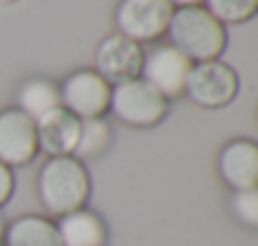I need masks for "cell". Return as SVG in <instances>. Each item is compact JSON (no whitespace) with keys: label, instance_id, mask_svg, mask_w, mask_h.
<instances>
[{"label":"cell","instance_id":"obj_9","mask_svg":"<svg viewBox=\"0 0 258 246\" xmlns=\"http://www.w3.org/2000/svg\"><path fill=\"white\" fill-rule=\"evenodd\" d=\"M38 154V133L35 121H30L23 111L8 108L0 111V164L8 168L30 164Z\"/></svg>","mask_w":258,"mask_h":246},{"label":"cell","instance_id":"obj_18","mask_svg":"<svg viewBox=\"0 0 258 246\" xmlns=\"http://www.w3.org/2000/svg\"><path fill=\"white\" fill-rule=\"evenodd\" d=\"M15 191V176H13V168H8L5 164H0V206H5L10 201Z\"/></svg>","mask_w":258,"mask_h":246},{"label":"cell","instance_id":"obj_17","mask_svg":"<svg viewBox=\"0 0 258 246\" xmlns=\"http://www.w3.org/2000/svg\"><path fill=\"white\" fill-rule=\"evenodd\" d=\"M231 211H233V216L243 226L258 229V188L233 191V196H231Z\"/></svg>","mask_w":258,"mask_h":246},{"label":"cell","instance_id":"obj_3","mask_svg":"<svg viewBox=\"0 0 258 246\" xmlns=\"http://www.w3.org/2000/svg\"><path fill=\"white\" fill-rule=\"evenodd\" d=\"M110 111L125 126L151 128L166 118L168 101L143 78H136L110 88Z\"/></svg>","mask_w":258,"mask_h":246},{"label":"cell","instance_id":"obj_14","mask_svg":"<svg viewBox=\"0 0 258 246\" xmlns=\"http://www.w3.org/2000/svg\"><path fill=\"white\" fill-rule=\"evenodd\" d=\"M60 106V90L58 85L45 78L28 81L18 93V111H23L30 121H40L45 113L55 111Z\"/></svg>","mask_w":258,"mask_h":246},{"label":"cell","instance_id":"obj_10","mask_svg":"<svg viewBox=\"0 0 258 246\" xmlns=\"http://www.w3.org/2000/svg\"><path fill=\"white\" fill-rule=\"evenodd\" d=\"M218 173L233 191L258 188V143L251 138H233L218 154Z\"/></svg>","mask_w":258,"mask_h":246},{"label":"cell","instance_id":"obj_11","mask_svg":"<svg viewBox=\"0 0 258 246\" xmlns=\"http://www.w3.org/2000/svg\"><path fill=\"white\" fill-rule=\"evenodd\" d=\"M35 133H38V151L48 154L50 159L73 156L81 136V121L71 111L58 106L55 111L35 121Z\"/></svg>","mask_w":258,"mask_h":246},{"label":"cell","instance_id":"obj_4","mask_svg":"<svg viewBox=\"0 0 258 246\" xmlns=\"http://www.w3.org/2000/svg\"><path fill=\"white\" fill-rule=\"evenodd\" d=\"M173 8L168 0H120L115 8V28L133 43H151L166 35Z\"/></svg>","mask_w":258,"mask_h":246},{"label":"cell","instance_id":"obj_19","mask_svg":"<svg viewBox=\"0 0 258 246\" xmlns=\"http://www.w3.org/2000/svg\"><path fill=\"white\" fill-rule=\"evenodd\" d=\"M173 8H196V5H203L206 0H168Z\"/></svg>","mask_w":258,"mask_h":246},{"label":"cell","instance_id":"obj_12","mask_svg":"<svg viewBox=\"0 0 258 246\" xmlns=\"http://www.w3.org/2000/svg\"><path fill=\"white\" fill-rule=\"evenodd\" d=\"M55 226H58L63 246H105V239H108L103 219L88 209H78L73 214L60 216Z\"/></svg>","mask_w":258,"mask_h":246},{"label":"cell","instance_id":"obj_6","mask_svg":"<svg viewBox=\"0 0 258 246\" xmlns=\"http://www.w3.org/2000/svg\"><path fill=\"white\" fill-rule=\"evenodd\" d=\"M58 90L60 106L71 111L78 121L103 118L110 111V85L90 68L71 73Z\"/></svg>","mask_w":258,"mask_h":246},{"label":"cell","instance_id":"obj_2","mask_svg":"<svg viewBox=\"0 0 258 246\" xmlns=\"http://www.w3.org/2000/svg\"><path fill=\"white\" fill-rule=\"evenodd\" d=\"M38 196L53 216H66L83 209L90 196V176L73 156L48 159L38 173Z\"/></svg>","mask_w":258,"mask_h":246},{"label":"cell","instance_id":"obj_7","mask_svg":"<svg viewBox=\"0 0 258 246\" xmlns=\"http://www.w3.org/2000/svg\"><path fill=\"white\" fill-rule=\"evenodd\" d=\"M190 68H193V63L168 43V45H158V48L143 53L141 78L148 85H153L168 101V98H178L185 93Z\"/></svg>","mask_w":258,"mask_h":246},{"label":"cell","instance_id":"obj_20","mask_svg":"<svg viewBox=\"0 0 258 246\" xmlns=\"http://www.w3.org/2000/svg\"><path fill=\"white\" fill-rule=\"evenodd\" d=\"M3 236H5V221H3V216H0V241H3Z\"/></svg>","mask_w":258,"mask_h":246},{"label":"cell","instance_id":"obj_8","mask_svg":"<svg viewBox=\"0 0 258 246\" xmlns=\"http://www.w3.org/2000/svg\"><path fill=\"white\" fill-rule=\"evenodd\" d=\"M141 68H143L141 45L120 33L103 38L100 45L95 48V73L110 88L141 78Z\"/></svg>","mask_w":258,"mask_h":246},{"label":"cell","instance_id":"obj_15","mask_svg":"<svg viewBox=\"0 0 258 246\" xmlns=\"http://www.w3.org/2000/svg\"><path fill=\"white\" fill-rule=\"evenodd\" d=\"M108 143H110V128L103 118L81 121V136H78V146L73 151V159H78V161L95 159L108 149Z\"/></svg>","mask_w":258,"mask_h":246},{"label":"cell","instance_id":"obj_16","mask_svg":"<svg viewBox=\"0 0 258 246\" xmlns=\"http://www.w3.org/2000/svg\"><path fill=\"white\" fill-rule=\"evenodd\" d=\"M203 8L221 25H238L258 13V0H206Z\"/></svg>","mask_w":258,"mask_h":246},{"label":"cell","instance_id":"obj_1","mask_svg":"<svg viewBox=\"0 0 258 246\" xmlns=\"http://www.w3.org/2000/svg\"><path fill=\"white\" fill-rule=\"evenodd\" d=\"M166 35L171 38L173 48L180 51L190 63L218 61L228 43L226 25H221L203 5L175 8Z\"/></svg>","mask_w":258,"mask_h":246},{"label":"cell","instance_id":"obj_13","mask_svg":"<svg viewBox=\"0 0 258 246\" xmlns=\"http://www.w3.org/2000/svg\"><path fill=\"white\" fill-rule=\"evenodd\" d=\"M5 246H63L58 226L45 216H20L5 226Z\"/></svg>","mask_w":258,"mask_h":246},{"label":"cell","instance_id":"obj_5","mask_svg":"<svg viewBox=\"0 0 258 246\" xmlns=\"http://www.w3.org/2000/svg\"><path fill=\"white\" fill-rule=\"evenodd\" d=\"M183 95H188L196 106L208 111L223 108L238 95V76L231 66L221 61L193 63Z\"/></svg>","mask_w":258,"mask_h":246}]
</instances>
